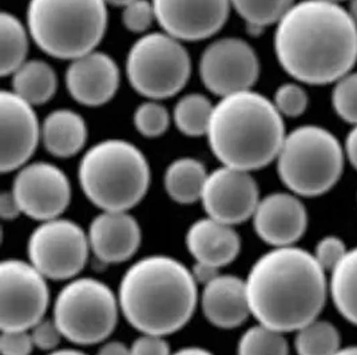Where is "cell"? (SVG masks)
Listing matches in <instances>:
<instances>
[{
    "instance_id": "1",
    "label": "cell",
    "mask_w": 357,
    "mask_h": 355,
    "mask_svg": "<svg viewBox=\"0 0 357 355\" xmlns=\"http://www.w3.org/2000/svg\"><path fill=\"white\" fill-rule=\"evenodd\" d=\"M275 52L294 81L333 84L356 65V23L340 3L297 1L276 24Z\"/></svg>"
},
{
    "instance_id": "2",
    "label": "cell",
    "mask_w": 357,
    "mask_h": 355,
    "mask_svg": "<svg viewBox=\"0 0 357 355\" xmlns=\"http://www.w3.org/2000/svg\"><path fill=\"white\" fill-rule=\"evenodd\" d=\"M245 285L252 317L284 334L317 320L329 297L323 267L297 246L273 247L261 255Z\"/></svg>"
},
{
    "instance_id": "3",
    "label": "cell",
    "mask_w": 357,
    "mask_h": 355,
    "mask_svg": "<svg viewBox=\"0 0 357 355\" xmlns=\"http://www.w3.org/2000/svg\"><path fill=\"white\" fill-rule=\"evenodd\" d=\"M197 286L192 270L177 259L141 258L122 276L118 291L121 313L141 334H174L195 314Z\"/></svg>"
},
{
    "instance_id": "4",
    "label": "cell",
    "mask_w": 357,
    "mask_h": 355,
    "mask_svg": "<svg viewBox=\"0 0 357 355\" xmlns=\"http://www.w3.org/2000/svg\"><path fill=\"white\" fill-rule=\"evenodd\" d=\"M206 136L222 166L252 173L276 161L287 132L273 102L248 90L221 97Z\"/></svg>"
},
{
    "instance_id": "5",
    "label": "cell",
    "mask_w": 357,
    "mask_h": 355,
    "mask_svg": "<svg viewBox=\"0 0 357 355\" xmlns=\"http://www.w3.org/2000/svg\"><path fill=\"white\" fill-rule=\"evenodd\" d=\"M78 178L84 196L102 211H130L146 196L151 171L128 141L106 139L86 151Z\"/></svg>"
},
{
    "instance_id": "6",
    "label": "cell",
    "mask_w": 357,
    "mask_h": 355,
    "mask_svg": "<svg viewBox=\"0 0 357 355\" xmlns=\"http://www.w3.org/2000/svg\"><path fill=\"white\" fill-rule=\"evenodd\" d=\"M105 0H30L27 29L36 46L56 59L96 51L107 29Z\"/></svg>"
},
{
    "instance_id": "7",
    "label": "cell",
    "mask_w": 357,
    "mask_h": 355,
    "mask_svg": "<svg viewBox=\"0 0 357 355\" xmlns=\"http://www.w3.org/2000/svg\"><path fill=\"white\" fill-rule=\"evenodd\" d=\"M344 145L329 129L304 125L287 134L277 155V174L300 198L329 193L340 180L345 164Z\"/></svg>"
},
{
    "instance_id": "8",
    "label": "cell",
    "mask_w": 357,
    "mask_h": 355,
    "mask_svg": "<svg viewBox=\"0 0 357 355\" xmlns=\"http://www.w3.org/2000/svg\"><path fill=\"white\" fill-rule=\"evenodd\" d=\"M121 313L118 295L96 278H74L59 291L52 320L67 340L91 346L113 334Z\"/></svg>"
},
{
    "instance_id": "9",
    "label": "cell",
    "mask_w": 357,
    "mask_h": 355,
    "mask_svg": "<svg viewBox=\"0 0 357 355\" xmlns=\"http://www.w3.org/2000/svg\"><path fill=\"white\" fill-rule=\"evenodd\" d=\"M190 72L188 51L169 33H146L128 54L126 75L131 87L150 100L177 95L189 81Z\"/></svg>"
},
{
    "instance_id": "10",
    "label": "cell",
    "mask_w": 357,
    "mask_h": 355,
    "mask_svg": "<svg viewBox=\"0 0 357 355\" xmlns=\"http://www.w3.org/2000/svg\"><path fill=\"white\" fill-rule=\"evenodd\" d=\"M90 251L87 232L62 216L40 222L27 244L29 262L51 281L77 278L84 269Z\"/></svg>"
},
{
    "instance_id": "11",
    "label": "cell",
    "mask_w": 357,
    "mask_h": 355,
    "mask_svg": "<svg viewBox=\"0 0 357 355\" xmlns=\"http://www.w3.org/2000/svg\"><path fill=\"white\" fill-rule=\"evenodd\" d=\"M50 305L47 278L30 262L4 259L0 265V330H30Z\"/></svg>"
},
{
    "instance_id": "12",
    "label": "cell",
    "mask_w": 357,
    "mask_h": 355,
    "mask_svg": "<svg viewBox=\"0 0 357 355\" xmlns=\"http://www.w3.org/2000/svg\"><path fill=\"white\" fill-rule=\"evenodd\" d=\"M260 77V61L255 49L240 38H224L211 43L199 58V78L217 97L252 90Z\"/></svg>"
},
{
    "instance_id": "13",
    "label": "cell",
    "mask_w": 357,
    "mask_h": 355,
    "mask_svg": "<svg viewBox=\"0 0 357 355\" xmlns=\"http://www.w3.org/2000/svg\"><path fill=\"white\" fill-rule=\"evenodd\" d=\"M11 193L22 212L39 222L61 218L71 202L68 178L47 161L27 163L19 168Z\"/></svg>"
},
{
    "instance_id": "14",
    "label": "cell",
    "mask_w": 357,
    "mask_h": 355,
    "mask_svg": "<svg viewBox=\"0 0 357 355\" xmlns=\"http://www.w3.org/2000/svg\"><path fill=\"white\" fill-rule=\"evenodd\" d=\"M260 199L259 184L249 171L222 166L209 173L201 203L209 218L236 226L252 219Z\"/></svg>"
},
{
    "instance_id": "15",
    "label": "cell",
    "mask_w": 357,
    "mask_h": 355,
    "mask_svg": "<svg viewBox=\"0 0 357 355\" xmlns=\"http://www.w3.org/2000/svg\"><path fill=\"white\" fill-rule=\"evenodd\" d=\"M33 106L13 91L0 93V170L3 174L17 171L27 164L42 139Z\"/></svg>"
},
{
    "instance_id": "16",
    "label": "cell",
    "mask_w": 357,
    "mask_h": 355,
    "mask_svg": "<svg viewBox=\"0 0 357 355\" xmlns=\"http://www.w3.org/2000/svg\"><path fill=\"white\" fill-rule=\"evenodd\" d=\"M163 33L178 40L198 42L227 23L230 0H151Z\"/></svg>"
},
{
    "instance_id": "17",
    "label": "cell",
    "mask_w": 357,
    "mask_h": 355,
    "mask_svg": "<svg viewBox=\"0 0 357 355\" xmlns=\"http://www.w3.org/2000/svg\"><path fill=\"white\" fill-rule=\"evenodd\" d=\"M252 221L262 242L272 247H288L304 237L308 211L298 195L272 193L261 198Z\"/></svg>"
},
{
    "instance_id": "18",
    "label": "cell",
    "mask_w": 357,
    "mask_h": 355,
    "mask_svg": "<svg viewBox=\"0 0 357 355\" xmlns=\"http://www.w3.org/2000/svg\"><path fill=\"white\" fill-rule=\"evenodd\" d=\"M66 87L83 106H103L119 87V68L110 55L91 51L71 61L66 70Z\"/></svg>"
},
{
    "instance_id": "19",
    "label": "cell",
    "mask_w": 357,
    "mask_h": 355,
    "mask_svg": "<svg viewBox=\"0 0 357 355\" xmlns=\"http://www.w3.org/2000/svg\"><path fill=\"white\" fill-rule=\"evenodd\" d=\"M87 235L91 253L106 265L132 258L142 242L141 226L129 211H102Z\"/></svg>"
},
{
    "instance_id": "20",
    "label": "cell",
    "mask_w": 357,
    "mask_h": 355,
    "mask_svg": "<svg viewBox=\"0 0 357 355\" xmlns=\"http://www.w3.org/2000/svg\"><path fill=\"white\" fill-rule=\"evenodd\" d=\"M201 307L205 318L218 329H236L252 315L245 279L220 274L204 286Z\"/></svg>"
},
{
    "instance_id": "21",
    "label": "cell",
    "mask_w": 357,
    "mask_h": 355,
    "mask_svg": "<svg viewBox=\"0 0 357 355\" xmlns=\"http://www.w3.org/2000/svg\"><path fill=\"white\" fill-rule=\"evenodd\" d=\"M186 247L195 260L221 269L238 257L241 238L234 226L206 216L189 227Z\"/></svg>"
},
{
    "instance_id": "22",
    "label": "cell",
    "mask_w": 357,
    "mask_h": 355,
    "mask_svg": "<svg viewBox=\"0 0 357 355\" xmlns=\"http://www.w3.org/2000/svg\"><path fill=\"white\" fill-rule=\"evenodd\" d=\"M87 125L81 115L71 110L50 113L42 125V142L51 155L71 158L86 145Z\"/></svg>"
},
{
    "instance_id": "23",
    "label": "cell",
    "mask_w": 357,
    "mask_h": 355,
    "mask_svg": "<svg viewBox=\"0 0 357 355\" xmlns=\"http://www.w3.org/2000/svg\"><path fill=\"white\" fill-rule=\"evenodd\" d=\"M209 173L202 161L195 158H178L165 171V190L179 205H192L201 200Z\"/></svg>"
},
{
    "instance_id": "24",
    "label": "cell",
    "mask_w": 357,
    "mask_h": 355,
    "mask_svg": "<svg viewBox=\"0 0 357 355\" xmlns=\"http://www.w3.org/2000/svg\"><path fill=\"white\" fill-rule=\"evenodd\" d=\"M11 77L13 93L31 106L47 103L56 93V72L43 61H26Z\"/></svg>"
},
{
    "instance_id": "25",
    "label": "cell",
    "mask_w": 357,
    "mask_h": 355,
    "mask_svg": "<svg viewBox=\"0 0 357 355\" xmlns=\"http://www.w3.org/2000/svg\"><path fill=\"white\" fill-rule=\"evenodd\" d=\"M329 298L341 317L357 326V247L329 273Z\"/></svg>"
},
{
    "instance_id": "26",
    "label": "cell",
    "mask_w": 357,
    "mask_h": 355,
    "mask_svg": "<svg viewBox=\"0 0 357 355\" xmlns=\"http://www.w3.org/2000/svg\"><path fill=\"white\" fill-rule=\"evenodd\" d=\"M29 52V35L26 27L13 14L0 17V72L1 77L13 75L26 62Z\"/></svg>"
},
{
    "instance_id": "27",
    "label": "cell",
    "mask_w": 357,
    "mask_h": 355,
    "mask_svg": "<svg viewBox=\"0 0 357 355\" xmlns=\"http://www.w3.org/2000/svg\"><path fill=\"white\" fill-rule=\"evenodd\" d=\"M340 349V331L329 321L317 318L296 331L294 350L297 355H336Z\"/></svg>"
},
{
    "instance_id": "28",
    "label": "cell",
    "mask_w": 357,
    "mask_h": 355,
    "mask_svg": "<svg viewBox=\"0 0 357 355\" xmlns=\"http://www.w3.org/2000/svg\"><path fill=\"white\" fill-rule=\"evenodd\" d=\"M214 106L202 94H188L181 97L173 111V119L179 132L186 136H202L208 134Z\"/></svg>"
},
{
    "instance_id": "29",
    "label": "cell",
    "mask_w": 357,
    "mask_h": 355,
    "mask_svg": "<svg viewBox=\"0 0 357 355\" xmlns=\"http://www.w3.org/2000/svg\"><path fill=\"white\" fill-rule=\"evenodd\" d=\"M294 3V0H230L231 7L255 33L277 24Z\"/></svg>"
},
{
    "instance_id": "30",
    "label": "cell",
    "mask_w": 357,
    "mask_h": 355,
    "mask_svg": "<svg viewBox=\"0 0 357 355\" xmlns=\"http://www.w3.org/2000/svg\"><path fill=\"white\" fill-rule=\"evenodd\" d=\"M237 355H289V343L284 333L257 323L241 336Z\"/></svg>"
},
{
    "instance_id": "31",
    "label": "cell",
    "mask_w": 357,
    "mask_h": 355,
    "mask_svg": "<svg viewBox=\"0 0 357 355\" xmlns=\"http://www.w3.org/2000/svg\"><path fill=\"white\" fill-rule=\"evenodd\" d=\"M332 107L341 120L357 125V71H351L333 83Z\"/></svg>"
},
{
    "instance_id": "32",
    "label": "cell",
    "mask_w": 357,
    "mask_h": 355,
    "mask_svg": "<svg viewBox=\"0 0 357 355\" xmlns=\"http://www.w3.org/2000/svg\"><path fill=\"white\" fill-rule=\"evenodd\" d=\"M132 120L141 135L146 138H157L169 129L170 115L167 109L157 100H150L137 107Z\"/></svg>"
},
{
    "instance_id": "33",
    "label": "cell",
    "mask_w": 357,
    "mask_h": 355,
    "mask_svg": "<svg viewBox=\"0 0 357 355\" xmlns=\"http://www.w3.org/2000/svg\"><path fill=\"white\" fill-rule=\"evenodd\" d=\"M272 102L282 118H297L308 109V93L300 83H282L277 87Z\"/></svg>"
},
{
    "instance_id": "34",
    "label": "cell",
    "mask_w": 357,
    "mask_h": 355,
    "mask_svg": "<svg viewBox=\"0 0 357 355\" xmlns=\"http://www.w3.org/2000/svg\"><path fill=\"white\" fill-rule=\"evenodd\" d=\"M154 20H157L154 6L149 0H134L123 7L122 23L131 33H145Z\"/></svg>"
},
{
    "instance_id": "35",
    "label": "cell",
    "mask_w": 357,
    "mask_h": 355,
    "mask_svg": "<svg viewBox=\"0 0 357 355\" xmlns=\"http://www.w3.org/2000/svg\"><path fill=\"white\" fill-rule=\"evenodd\" d=\"M348 247L345 242L337 235H326L323 237L314 247L312 253L317 263L323 267L326 274H329L348 253Z\"/></svg>"
},
{
    "instance_id": "36",
    "label": "cell",
    "mask_w": 357,
    "mask_h": 355,
    "mask_svg": "<svg viewBox=\"0 0 357 355\" xmlns=\"http://www.w3.org/2000/svg\"><path fill=\"white\" fill-rule=\"evenodd\" d=\"M30 334L33 337V346L45 352L56 350L62 338H65L55 321L46 318L33 324L30 329Z\"/></svg>"
},
{
    "instance_id": "37",
    "label": "cell",
    "mask_w": 357,
    "mask_h": 355,
    "mask_svg": "<svg viewBox=\"0 0 357 355\" xmlns=\"http://www.w3.org/2000/svg\"><path fill=\"white\" fill-rule=\"evenodd\" d=\"M30 330L1 331L0 353L1 355H30L33 350Z\"/></svg>"
},
{
    "instance_id": "38",
    "label": "cell",
    "mask_w": 357,
    "mask_h": 355,
    "mask_svg": "<svg viewBox=\"0 0 357 355\" xmlns=\"http://www.w3.org/2000/svg\"><path fill=\"white\" fill-rule=\"evenodd\" d=\"M131 355H172L170 346L162 336L141 334L130 346Z\"/></svg>"
},
{
    "instance_id": "39",
    "label": "cell",
    "mask_w": 357,
    "mask_h": 355,
    "mask_svg": "<svg viewBox=\"0 0 357 355\" xmlns=\"http://www.w3.org/2000/svg\"><path fill=\"white\" fill-rule=\"evenodd\" d=\"M20 214H23V212H22V209H20L14 194L11 191L3 193L0 196V216H1V219L14 221Z\"/></svg>"
},
{
    "instance_id": "40",
    "label": "cell",
    "mask_w": 357,
    "mask_h": 355,
    "mask_svg": "<svg viewBox=\"0 0 357 355\" xmlns=\"http://www.w3.org/2000/svg\"><path fill=\"white\" fill-rule=\"evenodd\" d=\"M192 274H193L197 285L205 286V285L211 283V281L215 279L221 273H220V269L215 266H211L205 262L195 260V266L192 269Z\"/></svg>"
},
{
    "instance_id": "41",
    "label": "cell",
    "mask_w": 357,
    "mask_h": 355,
    "mask_svg": "<svg viewBox=\"0 0 357 355\" xmlns=\"http://www.w3.org/2000/svg\"><path fill=\"white\" fill-rule=\"evenodd\" d=\"M344 152H345V159L349 161V164L357 171V125L352 126V129H349L345 138Z\"/></svg>"
},
{
    "instance_id": "42",
    "label": "cell",
    "mask_w": 357,
    "mask_h": 355,
    "mask_svg": "<svg viewBox=\"0 0 357 355\" xmlns=\"http://www.w3.org/2000/svg\"><path fill=\"white\" fill-rule=\"evenodd\" d=\"M97 355H131V350L123 342L109 340L102 343Z\"/></svg>"
},
{
    "instance_id": "43",
    "label": "cell",
    "mask_w": 357,
    "mask_h": 355,
    "mask_svg": "<svg viewBox=\"0 0 357 355\" xmlns=\"http://www.w3.org/2000/svg\"><path fill=\"white\" fill-rule=\"evenodd\" d=\"M172 355H214L211 353L209 350L206 349H202V347H197V346H190V347H183V349H179L176 353H173Z\"/></svg>"
},
{
    "instance_id": "44",
    "label": "cell",
    "mask_w": 357,
    "mask_h": 355,
    "mask_svg": "<svg viewBox=\"0 0 357 355\" xmlns=\"http://www.w3.org/2000/svg\"><path fill=\"white\" fill-rule=\"evenodd\" d=\"M47 355H87L83 352L75 350V349H56L54 352H50Z\"/></svg>"
},
{
    "instance_id": "45",
    "label": "cell",
    "mask_w": 357,
    "mask_h": 355,
    "mask_svg": "<svg viewBox=\"0 0 357 355\" xmlns=\"http://www.w3.org/2000/svg\"><path fill=\"white\" fill-rule=\"evenodd\" d=\"M348 13H349V15L351 17L354 19V22L356 23L357 26V0H348Z\"/></svg>"
},
{
    "instance_id": "46",
    "label": "cell",
    "mask_w": 357,
    "mask_h": 355,
    "mask_svg": "<svg viewBox=\"0 0 357 355\" xmlns=\"http://www.w3.org/2000/svg\"><path fill=\"white\" fill-rule=\"evenodd\" d=\"M336 355H357V345L341 347L340 350L336 353Z\"/></svg>"
},
{
    "instance_id": "47",
    "label": "cell",
    "mask_w": 357,
    "mask_h": 355,
    "mask_svg": "<svg viewBox=\"0 0 357 355\" xmlns=\"http://www.w3.org/2000/svg\"><path fill=\"white\" fill-rule=\"evenodd\" d=\"M105 1H106V3H109V4H113V6L125 7V6H128L129 3L134 1V0H105Z\"/></svg>"
},
{
    "instance_id": "48",
    "label": "cell",
    "mask_w": 357,
    "mask_h": 355,
    "mask_svg": "<svg viewBox=\"0 0 357 355\" xmlns=\"http://www.w3.org/2000/svg\"><path fill=\"white\" fill-rule=\"evenodd\" d=\"M329 1H336V3H341V1H344V0H329Z\"/></svg>"
}]
</instances>
